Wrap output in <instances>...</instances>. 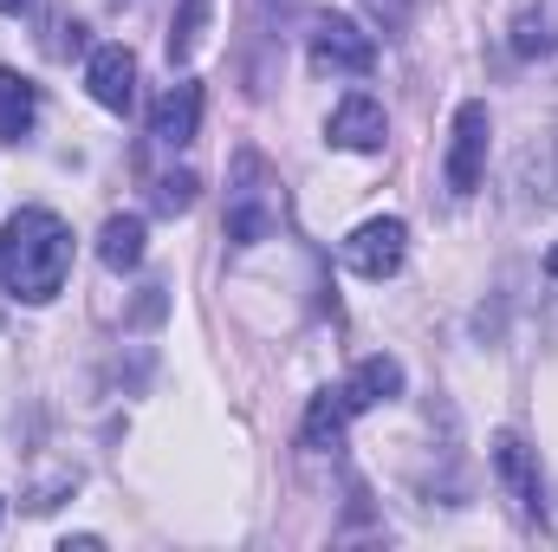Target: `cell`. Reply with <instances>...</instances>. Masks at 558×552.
I'll return each instance as SVG.
<instances>
[{"instance_id":"cell-1","label":"cell","mask_w":558,"mask_h":552,"mask_svg":"<svg viewBox=\"0 0 558 552\" xmlns=\"http://www.w3.org/2000/svg\"><path fill=\"white\" fill-rule=\"evenodd\" d=\"M72 274V228L52 215V208H20L7 228H0V279L13 299L26 305H46L65 292Z\"/></svg>"},{"instance_id":"cell-2","label":"cell","mask_w":558,"mask_h":552,"mask_svg":"<svg viewBox=\"0 0 558 552\" xmlns=\"http://www.w3.org/2000/svg\"><path fill=\"white\" fill-rule=\"evenodd\" d=\"M279 228V176L267 169L260 149H241L228 169V241L234 248H260Z\"/></svg>"},{"instance_id":"cell-3","label":"cell","mask_w":558,"mask_h":552,"mask_svg":"<svg viewBox=\"0 0 558 552\" xmlns=\"http://www.w3.org/2000/svg\"><path fill=\"white\" fill-rule=\"evenodd\" d=\"M312 72H331V79H364L377 65V33H364L351 13H318L312 20Z\"/></svg>"},{"instance_id":"cell-4","label":"cell","mask_w":558,"mask_h":552,"mask_svg":"<svg viewBox=\"0 0 558 552\" xmlns=\"http://www.w3.org/2000/svg\"><path fill=\"white\" fill-rule=\"evenodd\" d=\"M487 131H494L487 105H481V98H468V105L454 111V131H448V163H441L448 195H474V189H481V176H487Z\"/></svg>"},{"instance_id":"cell-5","label":"cell","mask_w":558,"mask_h":552,"mask_svg":"<svg viewBox=\"0 0 558 552\" xmlns=\"http://www.w3.org/2000/svg\"><path fill=\"white\" fill-rule=\"evenodd\" d=\"M403 261H410V228L397 215H377V221L351 228V241H344V267L357 279H390L403 274Z\"/></svg>"},{"instance_id":"cell-6","label":"cell","mask_w":558,"mask_h":552,"mask_svg":"<svg viewBox=\"0 0 558 552\" xmlns=\"http://www.w3.org/2000/svg\"><path fill=\"white\" fill-rule=\"evenodd\" d=\"M494 475L507 481V494L520 501V514L526 520H539L546 514V488H539V461H533V448L513 435V429H500L494 435Z\"/></svg>"},{"instance_id":"cell-7","label":"cell","mask_w":558,"mask_h":552,"mask_svg":"<svg viewBox=\"0 0 558 552\" xmlns=\"http://www.w3.org/2000/svg\"><path fill=\"white\" fill-rule=\"evenodd\" d=\"M85 92L105 111H131L137 105V59H131V46H98L92 65H85Z\"/></svg>"},{"instance_id":"cell-8","label":"cell","mask_w":558,"mask_h":552,"mask_svg":"<svg viewBox=\"0 0 558 552\" xmlns=\"http://www.w3.org/2000/svg\"><path fill=\"white\" fill-rule=\"evenodd\" d=\"M384 105L371 98V92H351L338 111H331V124H325V137L331 149H357V156H371V149H384Z\"/></svg>"},{"instance_id":"cell-9","label":"cell","mask_w":558,"mask_h":552,"mask_svg":"<svg viewBox=\"0 0 558 552\" xmlns=\"http://www.w3.org/2000/svg\"><path fill=\"white\" fill-rule=\"evenodd\" d=\"M202 131V85L195 79H175L162 98H156V111H149V137L169 143V149H182V143H195Z\"/></svg>"},{"instance_id":"cell-10","label":"cell","mask_w":558,"mask_h":552,"mask_svg":"<svg viewBox=\"0 0 558 552\" xmlns=\"http://www.w3.org/2000/svg\"><path fill=\"white\" fill-rule=\"evenodd\" d=\"M338 391H344L351 416H357V410H377V404H390V397L403 391V364H397V358H364V364H357Z\"/></svg>"},{"instance_id":"cell-11","label":"cell","mask_w":558,"mask_h":552,"mask_svg":"<svg viewBox=\"0 0 558 552\" xmlns=\"http://www.w3.org/2000/svg\"><path fill=\"white\" fill-rule=\"evenodd\" d=\"M513 182L526 189V202H539V208H558V131H553V137H539L533 149H526V156H520Z\"/></svg>"},{"instance_id":"cell-12","label":"cell","mask_w":558,"mask_h":552,"mask_svg":"<svg viewBox=\"0 0 558 552\" xmlns=\"http://www.w3.org/2000/svg\"><path fill=\"white\" fill-rule=\"evenodd\" d=\"M344 422H351V404H344V391H318L312 397V410H305V429H299V442L305 448H338L344 442Z\"/></svg>"},{"instance_id":"cell-13","label":"cell","mask_w":558,"mask_h":552,"mask_svg":"<svg viewBox=\"0 0 558 552\" xmlns=\"http://www.w3.org/2000/svg\"><path fill=\"white\" fill-rule=\"evenodd\" d=\"M33 118H39V92H33V79H20L13 65H0V137H26L33 131Z\"/></svg>"},{"instance_id":"cell-14","label":"cell","mask_w":558,"mask_h":552,"mask_svg":"<svg viewBox=\"0 0 558 552\" xmlns=\"http://www.w3.org/2000/svg\"><path fill=\"white\" fill-rule=\"evenodd\" d=\"M98 261H105L111 274L137 267L143 261V215H111V221H105V235H98Z\"/></svg>"},{"instance_id":"cell-15","label":"cell","mask_w":558,"mask_h":552,"mask_svg":"<svg viewBox=\"0 0 558 552\" xmlns=\"http://www.w3.org/2000/svg\"><path fill=\"white\" fill-rule=\"evenodd\" d=\"M553 26H558L553 7H526V13L513 20V52H520V59H546V52L558 46Z\"/></svg>"},{"instance_id":"cell-16","label":"cell","mask_w":558,"mask_h":552,"mask_svg":"<svg viewBox=\"0 0 558 552\" xmlns=\"http://www.w3.org/2000/svg\"><path fill=\"white\" fill-rule=\"evenodd\" d=\"M208 7H215V0H182L175 33H169V59H175V65L195 59V46H202V33H208Z\"/></svg>"},{"instance_id":"cell-17","label":"cell","mask_w":558,"mask_h":552,"mask_svg":"<svg viewBox=\"0 0 558 552\" xmlns=\"http://www.w3.org/2000/svg\"><path fill=\"white\" fill-rule=\"evenodd\" d=\"M195 189H202V182H195L189 169H175V176L156 182V208H162V215H189V208H195Z\"/></svg>"},{"instance_id":"cell-18","label":"cell","mask_w":558,"mask_h":552,"mask_svg":"<svg viewBox=\"0 0 558 552\" xmlns=\"http://www.w3.org/2000/svg\"><path fill=\"white\" fill-rule=\"evenodd\" d=\"M410 7H416V0H364V13H371L384 33H403V26H410Z\"/></svg>"},{"instance_id":"cell-19","label":"cell","mask_w":558,"mask_h":552,"mask_svg":"<svg viewBox=\"0 0 558 552\" xmlns=\"http://www.w3.org/2000/svg\"><path fill=\"white\" fill-rule=\"evenodd\" d=\"M26 7H33V0H0V13H26Z\"/></svg>"},{"instance_id":"cell-20","label":"cell","mask_w":558,"mask_h":552,"mask_svg":"<svg viewBox=\"0 0 558 552\" xmlns=\"http://www.w3.org/2000/svg\"><path fill=\"white\" fill-rule=\"evenodd\" d=\"M546 274H553V279H558V248H553V254H546Z\"/></svg>"},{"instance_id":"cell-21","label":"cell","mask_w":558,"mask_h":552,"mask_svg":"<svg viewBox=\"0 0 558 552\" xmlns=\"http://www.w3.org/2000/svg\"><path fill=\"white\" fill-rule=\"evenodd\" d=\"M267 7H286V0H267Z\"/></svg>"},{"instance_id":"cell-22","label":"cell","mask_w":558,"mask_h":552,"mask_svg":"<svg viewBox=\"0 0 558 552\" xmlns=\"http://www.w3.org/2000/svg\"><path fill=\"white\" fill-rule=\"evenodd\" d=\"M0 514H7V501H0Z\"/></svg>"}]
</instances>
